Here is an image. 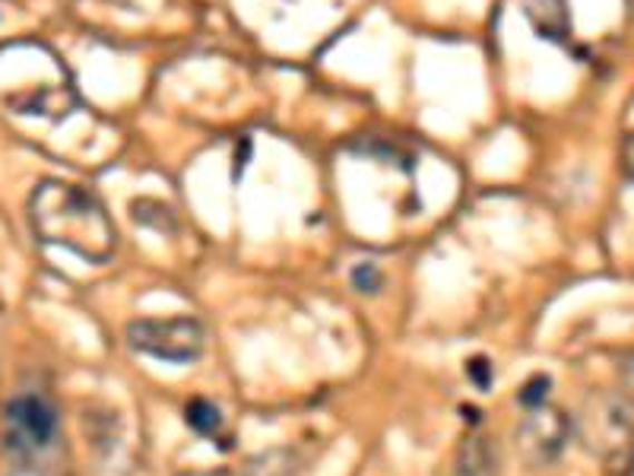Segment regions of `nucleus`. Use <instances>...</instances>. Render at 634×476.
<instances>
[{"label":"nucleus","mask_w":634,"mask_h":476,"mask_svg":"<svg viewBox=\"0 0 634 476\" xmlns=\"http://www.w3.org/2000/svg\"><path fill=\"white\" fill-rule=\"evenodd\" d=\"M29 220L41 242L77 251L86 261H108L118 245V232L103 201L61 178H48L32 191Z\"/></svg>","instance_id":"f257e3e1"},{"label":"nucleus","mask_w":634,"mask_h":476,"mask_svg":"<svg viewBox=\"0 0 634 476\" xmlns=\"http://www.w3.org/2000/svg\"><path fill=\"white\" fill-rule=\"evenodd\" d=\"M127 343L165 362H194L204 350V328L194 318H144L127 324Z\"/></svg>","instance_id":"f03ea898"},{"label":"nucleus","mask_w":634,"mask_h":476,"mask_svg":"<svg viewBox=\"0 0 634 476\" xmlns=\"http://www.w3.org/2000/svg\"><path fill=\"white\" fill-rule=\"evenodd\" d=\"M577 435L584 448L599 457H625L634 441L632 419L625 414L622 400L613 394L587 397L584 410L577 416Z\"/></svg>","instance_id":"7ed1b4c3"},{"label":"nucleus","mask_w":634,"mask_h":476,"mask_svg":"<svg viewBox=\"0 0 634 476\" xmlns=\"http://www.w3.org/2000/svg\"><path fill=\"white\" fill-rule=\"evenodd\" d=\"M568 438H572V419L565 416V410H558L553 404H539V407H530L527 416L520 419V426L514 433V445L530 470H543L562 457Z\"/></svg>","instance_id":"20e7f679"},{"label":"nucleus","mask_w":634,"mask_h":476,"mask_svg":"<svg viewBox=\"0 0 634 476\" xmlns=\"http://www.w3.org/2000/svg\"><path fill=\"white\" fill-rule=\"evenodd\" d=\"M7 422H10L13 441L20 448H45L58 435V414H55V407L45 397H36V394H22L17 400H10Z\"/></svg>","instance_id":"39448f33"},{"label":"nucleus","mask_w":634,"mask_h":476,"mask_svg":"<svg viewBox=\"0 0 634 476\" xmlns=\"http://www.w3.org/2000/svg\"><path fill=\"white\" fill-rule=\"evenodd\" d=\"M524 13H527L533 29L539 32V39L568 42V36H572L568 0H524Z\"/></svg>","instance_id":"423d86ee"},{"label":"nucleus","mask_w":634,"mask_h":476,"mask_svg":"<svg viewBox=\"0 0 634 476\" xmlns=\"http://www.w3.org/2000/svg\"><path fill=\"white\" fill-rule=\"evenodd\" d=\"M453 476H501V457L486 435H470L460 441L453 457Z\"/></svg>","instance_id":"0eeeda50"},{"label":"nucleus","mask_w":634,"mask_h":476,"mask_svg":"<svg viewBox=\"0 0 634 476\" xmlns=\"http://www.w3.org/2000/svg\"><path fill=\"white\" fill-rule=\"evenodd\" d=\"M187 426L201 435L220 433V426H223L220 407L209 404V400H194V404H187Z\"/></svg>","instance_id":"6e6552de"},{"label":"nucleus","mask_w":634,"mask_h":476,"mask_svg":"<svg viewBox=\"0 0 634 476\" xmlns=\"http://www.w3.org/2000/svg\"><path fill=\"white\" fill-rule=\"evenodd\" d=\"M615 378H618V397L634 404V352H625V356L618 359Z\"/></svg>","instance_id":"1a4fd4ad"},{"label":"nucleus","mask_w":634,"mask_h":476,"mask_svg":"<svg viewBox=\"0 0 634 476\" xmlns=\"http://www.w3.org/2000/svg\"><path fill=\"white\" fill-rule=\"evenodd\" d=\"M352 283H355L359 292H378L381 283H384V276H381V270L374 268V264H362V268L352 270Z\"/></svg>","instance_id":"9d476101"},{"label":"nucleus","mask_w":634,"mask_h":476,"mask_svg":"<svg viewBox=\"0 0 634 476\" xmlns=\"http://www.w3.org/2000/svg\"><path fill=\"white\" fill-rule=\"evenodd\" d=\"M546 394H549V378L546 375H536V378H530V385L524 388V394H520V404L530 410V407H539V404H546Z\"/></svg>","instance_id":"9b49d317"},{"label":"nucleus","mask_w":634,"mask_h":476,"mask_svg":"<svg viewBox=\"0 0 634 476\" xmlns=\"http://www.w3.org/2000/svg\"><path fill=\"white\" fill-rule=\"evenodd\" d=\"M622 168H625V175L634 182V134L625 140V146H622Z\"/></svg>","instance_id":"f8f14e48"},{"label":"nucleus","mask_w":634,"mask_h":476,"mask_svg":"<svg viewBox=\"0 0 634 476\" xmlns=\"http://www.w3.org/2000/svg\"><path fill=\"white\" fill-rule=\"evenodd\" d=\"M470 372L479 378V385H486V381H489V369H486V362H482V359H476V362H472Z\"/></svg>","instance_id":"ddd939ff"},{"label":"nucleus","mask_w":634,"mask_h":476,"mask_svg":"<svg viewBox=\"0 0 634 476\" xmlns=\"http://www.w3.org/2000/svg\"><path fill=\"white\" fill-rule=\"evenodd\" d=\"M622 476H634V441L628 448V455L622 457Z\"/></svg>","instance_id":"4468645a"},{"label":"nucleus","mask_w":634,"mask_h":476,"mask_svg":"<svg viewBox=\"0 0 634 476\" xmlns=\"http://www.w3.org/2000/svg\"><path fill=\"white\" fill-rule=\"evenodd\" d=\"M182 476H235L228 470H194V474H182Z\"/></svg>","instance_id":"2eb2a0df"}]
</instances>
